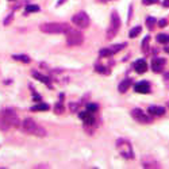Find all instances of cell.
<instances>
[{"mask_svg":"<svg viewBox=\"0 0 169 169\" xmlns=\"http://www.w3.org/2000/svg\"><path fill=\"white\" fill-rule=\"evenodd\" d=\"M149 41H150L149 35H146L144 38V41H142V51H144V53H146V51L149 50Z\"/></svg>","mask_w":169,"mask_h":169,"instance_id":"cell-21","label":"cell"},{"mask_svg":"<svg viewBox=\"0 0 169 169\" xmlns=\"http://www.w3.org/2000/svg\"><path fill=\"white\" fill-rule=\"evenodd\" d=\"M142 3L150 6V4H156V3H158V0H142Z\"/></svg>","mask_w":169,"mask_h":169,"instance_id":"cell-29","label":"cell"},{"mask_svg":"<svg viewBox=\"0 0 169 169\" xmlns=\"http://www.w3.org/2000/svg\"><path fill=\"white\" fill-rule=\"evenodd\" d=\"M72 22L77 26V27L87 29L88 26H89V16L85 12H82V11H81V12H77L76 15H73Z\"/></svg>","mask_w":169,"mask_h":169,"instance_id":"cell-7","label":"cell"},{"mask_svg":"<svg viewBox=\"0 0 169 169\" xmlns=\"http://www.w3.org/2000/svg\"><path fill=\"white\" fill-rule=\"evenodd\" d=\"M20 126H22V130L30 135H35V137H45V135H46V130L30 118H26L24 121L22 122Z\"/></svg>","mask_w":169,"mask_h":169,"instance_id":"cell-2","label":"cell"},{"mask_svg":"<svg viewBox=\"0 0 169 169\" xmlns=\"http://www.w3.org/2000/svg\"><path fill=\"white\" fill-rule=\"evenodd\" d=\"M146 23H148V27L152 30L153 27H154V24H156V19L153 16H149L148 19H146Z\"/></svg>","mask_w":169,"mask_h":169,"instance_id":"cell-25","label":"cell"},{"mask_svg":"<svg viewBox=\"0 0 169 169\" xmlns=\"http://www.w3.org/2000/svg\"><path fill=\"white\" fill-rule=\"evenodd\" d=\"M64 34L66 35V43L69 45V46H78V45H81L84 42V35H82L81 31H78V30L69 27Z\"/></svg>","mask_w":169,"mask_h":169,"instance_id":"cell-4","label":"cell"},{"mask_svg":"<svg viewBox=\"0 0 169 169\" xmlns=\"http://www.w3.org/2000/svg\"><path fill=\"white\" fill-rule=\"evenodd\" d=\"M41 31L46 34H64L69 29L66 23H43L39 26Z\"/></svg>","mask_w":169,"mask_h":169,"instance_id":"cell-6","label":"cell"},{"mask_svg":"<svg viewBox=\"0 0 169 169\" xmlns=\"http://www.w3.org/2000/svg\"><path fill=\"white\" fill-rule=\"evenodd\" d=\"M20 126L19 118L12 110H4L0 114V127L3 130H7L8 127H18Z\"/></svg>","mask_w":169,"mask_h":169,"instance_id":"cell-1","label":"cell"},{"mask_svg":"<svg viewBox=\"0 0 169 169\" xmlns=\"http://www.w3.org/2000/svg\"><path fill=\"white\" fill-rule=\"evenodd\" d=\"M116 148H118L119 153H121V156L123 158L126 160H131L134 158V152H133V146L125 138H119L118 141H116Z\"/></svg>","mask_w":169,"mask_h":169,"instance_id":"cell-5","label":"cell"},{"mask_svg":"<svg viewBox=\"0 0 169 169\" xmlns=\"http://www.w3.org/2000/svg\"><path fill=\"white\" fill-rule=\"evenodd\" d=\"M134 91L138 93H149L150 92V84L148 81H140L134 85Z\"/></svg>","mask_w":169,"mask_h":169,"instance_id":"cell-9","label":"cell"},{"mask_svg":"<svg viewBox=\"0 0 169 169\" xmlns=\"http://www.w3.org/2000/svg\"><path fill=\"white\" fill-rule=\"evenodd\" d=\"M167 107L169 108V101H167Z\"/></svg>","mask_w":169,"mask_h":169,"instance_id":"cell-36","label":"cell"},{"mask_svg":"<svg viewBox=\"0 0 169 169\" xmlns=\"http://www.w3.org/2000/svg\"><path fill=\"white\" fill-rule=\"evenodd\" d=\"M39 10H41L39 6H37V4H29L26 7V11H27V12H38Z\"/></svg>","mask_w":169,"mask_h":169,"instance_id":"cell-24","label":"cell"},{"mask_svg":"<svg viewBox=\"0 0 169 169\" xmlns=\"http://www.w3.org/2000/svg\"><path fill=\"white\" fill-rule=\"evenodd\" d=\"M134 69H135V72L137 73H145L146 70H148V64H146L145 61V58H140V60H137V61L134 62Z\"/></svg>","mask_w":169,"mask_h":169,"instance_id":"cell-10","label":"cell"},{"mask_svg":"<svg viewBox=\"0 0 169 169\" xmlns=\"http://www.w3.org/2000/svg\"><path fill=\"white\" fill-rule=\"evenodd\" d=\"M142 31V27L141 26H137V27H133L130 30V33H129V37L130 38H135V37H138L140 35V33Z\"/></svg>","mask_w":169,"mask_h":169,"instance_id":"cell-18","label":"cell"},{"mask_svg":"<svg viewBox=\"0 0 169 169\" xmlns=\"http://www.w3.org/2000/svg\"><path fill=\"white\" fill-rule=\"evenodd\" d=\"M142 167L144 168H160L161 165L157 162L156 160H145L144 158V161H142Z\"/></svg>","mask_w":169,"mask_h":169,"instance_id":"cell-16","label":"cell"},{"mask_svg":"<svg viewBox=\"0 0 169 169\" xmlns=\"http://www.w3.org/2000/svg\"><path fill=\"white\" fill-rule=\"evenodd\" d=\"M31 76L34 77V78H37V80H39L41 82H43V84H47V85H50V78H49L47 76H45V74H42V73H38V72H31Z\"/></svg>","mask_w":169,"mask_h":169,"instance_id":"cell-14","label":"cell"},{"mask_svg":"<svg viewBox=\"0 0 169 169\" xmlns=\"http://www.w3.org/2000/svg\"><path fill=\"white\" fill-rule=\"evenodd\" d=\"M158 26H160V27H165V26H167V20H165V19H160L158 20Z\"/></svg>","mask_w":169,"mask_h":169,"instance_id":"cell-30","label":"cell"},{"mask_svg":"<svg viewBox=\"0 0 169 169\" xmlns=\"http://www.w3.org/2000/svg\"><path fill=\"white\" fill-rule=\"evenodd\" d=\"M80 119L81 121H84L85 125H93L95 123V116L92 115V112H89L87 110V112H80Z\"/></svg>","mask_w":169,"mask_h":169,"instance_id":"cell-12","label":"cell"},{"mask_svg":"<svg viewBox=\"0 0 169 169\" xmlns=\"http://www.w3.org/2000/svg\"><path fill=\"white\" fill-rule=\"evenodd\" d=\"M119 29H121V16L116 11L111 12V20H110V26L107 29V39H112L115 38V35L118 34Z\"/></svg>","mask_w":169,"mask_h":169,"instance_id":"cell-3","label":"cell"},{"mask_svg":"<svg viewBox=\"0 0 169 169\" xmlns=\"http://www.w3.org/2000/svg\"><path fill=\"white\" fill-rule=\"evenodd\" d=\"M162 4H164V7H169V0H164Z\"/></svg>","mask_w":169,"mask_h":169,"instance_id":"cell-32","label":"cell"},{"mask_svg":"<svg viewBox=\"0 0 169 169\" xmlns=\"http://www.w3.org/2000/svg\"><path fill=\"white\" fill-rule=\"evenodd\" d=\"M95 69L97 70L99 73H104V74H108V69L107 68H104L103 65H96L95 66Z\"/></svg>","mask_w":169,"mask_h":169,"instance_id":"cell-27","label":"cell"},{"mask_svg":"<svg viewBox=\"0 0 169 169\" xmlns=\"http://www.w3.org/2000/svg\"><path fill=\"white\" fill-rule=\"evenodd\" d=\"M34 100H37V101H38V100H41V97H39V96L35 93V95H34Z\"/></svg>","mask_w":169,"mask_h":169,"instance_id":"cell-34","label":"cell"},{"mask_svg":"<svg viewBox=\"0 0 169 169\" xmlns=\"http://www.w3.org/2000/svg\"><path fill=\"white\" fill-rule=\"evenodd\" d=\"M164 65H165V60L164 58H153V61H152V69L154 70V72H157V73L162 72Z\"/></svg>","mask_w":169,"mask_h":169,"instance_id":"cell-11","label":"cell"},{"mask_svg":"<svg viewBox=\"0 0 169 169\" xmlns=\"http://www.w3.org/2000/svg\"><path fill=\"white\" fill-rule=\"evenodd\" d=\"M131 116H133L135 121H138L140 123H150V122H152V118L146 115L141 108H134V110L131 111Z\"/></svg>","mask_w":169,"mask_h":169,"instance_id":"cell-8","label":"cell"},{"mask_svg":"<svg viewBox=\"0 0 169 169\" xmlns=\"http://www.w3.org/2000/svg\"><path fill=\"white\" fill-rule=\"evenodd\" d=\"M50 106L46 103H39V104H35V106L31 107V111H47Z\"/></svg>","mask_w":169,"mask_h":169,"instance_id":"cell-17","label":"cell"},{"mask_svg":"<svg viewBox=\"0 0 169 169\" xmlns=\"http://www.w3.org/2000/svg\"><path fill=\"white\" fill-rule=\"evenodd\" d=\"M148 111H149V114L153 116H162L165 114V108L161 106H150L148 108Z\"/></svg>","mask_w":169,"mask_h":169,"instance_id":"cell-13","label":"cell"},{"mask_svg":"<svg viewBox=\"0 0 169 169\" xmlns=\"http://www.w3.org/2000/svg\"><path fill=\"white\" fill-rule=\"evenodd\" d=\"M54 111L57 112V114H62V111H64V106H62V103H57V104H56Z\"/></svg>","mask_w":169,"mask_h":169,"instance_id":"cell-28","label":"cell"},{"mask_svg":"<svg viewBox=\"0 0 169 169\" xmlns=\"http://www.w3.org/2000/svg\"><path fill=\"white\" fill-rule=\"evenodd\" d=\"M165 51H168V53H169V46H167V47H165Z\"/></svg>","mask_w":169,"mask_h":169,"instance_id":"cell-35","label":"cell"},{"mask_svg":"<svg viewBox=\"0 0 169 169\" xmlns=\"http://www.w3.org/2000/svg\"><path fill=\"white\" fill-rule=\"evenodd\" d=\"M11 20H12V14H11V15H8V16H7V19L4 20V24L7 26V24H8V23H10V22H11Z\"/></svg>","mask_w":169,"mask_h":169,"instance_id":"cell-31","label":"cell"},{"mask_svg":"<svg viewBox=\"0 0 169 169\" xmlns=\"http://www.w3.org/2000/svg\"><path fill=\"white\" fill-rule=\"evenodd\" d=\"M70 106H72V107H70V110H72V111H74V110H76V108H77L76 104H70Z\"/></svg>","mask_w":169,"mask_h":169,"instance_id":"cell-33","label":"cell"},{"mask_svg":"<svg viewBox=\"0 0 169 169\" xmlns=\"http://www.w3.org/2000/svg\"><path fill=\"white\" fill-rule=\"evenodd\" d=\"M157 41L160 43H169V35H167V34H158L157 35Z\"/></svg>","mask_w":169,"mask_h":169,"instance_id":"cell-22","label":"cell"},{"mask_svg":"<svg viewBox=\"0 0 169 169\" xmlns=\"http://www.w3.org/2000/svg\"><path fill=\"white\" fill-rule=\"evenodd\" d=\"M99 54H100V57H110V56H112L114 53H112L111 49L108 47V49H101V50L99 51Z\"/></svg>","mask_w":169,"mask_h":169,"instance_id":"cell-23","label":"cell"},{"mask_svg":"<svg viewBox=\"0 0 169 169\" xmlns=\"http://www.w3.org/2000/svg\"><path fill=\"white\" fill-rule=\"evenodd\" d=\"M131 82H133V80H131V78H125V80H122L121 84H119V87H118L119 92H126L127 89L130 88Z\"/></svg>","mask_w":169,"mask_h":169,"instance_id":"cell-15","label":"cell"},{"mask_svg":"<svg viewBox=\"0 0 169 169\" xmlns=\"http://www.w3.org/2000/svg\"><path fill=\"white\" fill-rule=\"evenodd\" d=\"M97 104L96 103H88L87 104V110L89 111V112H95V111H97Z\"/></svg>","mask_w":169,"mask_h":169,"instance_id":"cell-26","label":"cell"},{"mask_svg":"<svg viewBox=\"0 0 169 169\" xmlns=\"http://www.w3.org/2000/svg\"><path fill=\"white\" fill-rule=\"evenodd\" d=\"M127 46V43H125V42H123V43H118V45H112V46L110 47L111 49V51H112V53H118V51L119 50H122V49H125Z\"/></svg>","mask_w":169,"mask_h":169,"instance_id":"cell-19","label":"cell"},{"mask_svg":"<svg viewBox=\"0 0 169 169\" xmlns=\"http://www.w3.org/2000/svg\"><path fill=\"white\" fill-rule=\"evenodd\" d=\"M12 58L16 60V61H22V62H24V64H29V62H30V57H29V56H26V54L12 56Z\"/></svg>","mask_w":169,"mask_h":169,"instance_id":"cell-20","label":"cell"}]
</instances>
